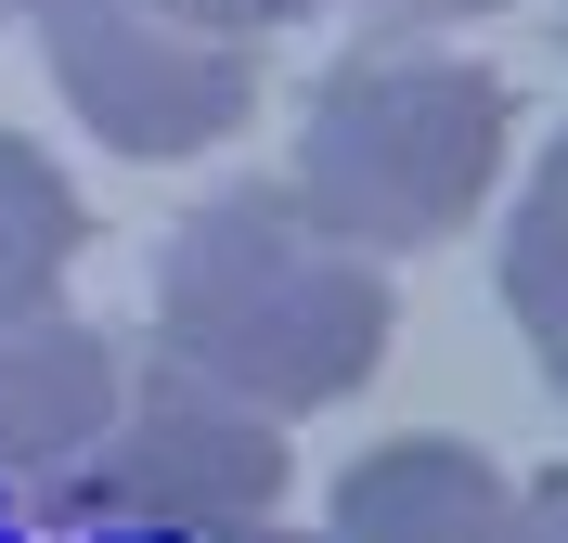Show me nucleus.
Here are the masks:
<instances>
[{"label": "nucleus", "mask_w": 568, "mask_h": 543, "mask_svg": "<svg viewBox=\"0 0 568 543\" xmlns=\"http://www.w3.org/2000/svg\"><path fill=\"white\" fill-rule=\"evenodd\" d=\"M155 350L258 414H323L388 362V272L336 247L284 181L207 194L155 259Z\"/></svg>", "instance_id": "1"}, {"label": "nucleus", "mask_w": 568, "mask_h": 543, "mask_svg": "<svg viewBox=\"0 0 568 543\" xmlns=\"http://www.w3.org/2000/svg\"><path fill=\"white\" fill-rule=\"evenodd\" d=\"M504 155H517V91L465 52L426 39H362L336 52L297 117V169L284 194L336 233V247L388 259V247H439L491 208Z\"/></svg>", "instance_id": "2"}, {"label": "nucleus", "mask_w": 568, "mask_h": 543, "mask_svg": "<svg viewBox=\"0 0 568 543\" xmlns=\"http://www.w3.org/2000/svg\"><path fill=\"white\" fill-rule=\"evenodd\" d=\"M78 505L130 517V531H207V543H246L258 517L284 505V414L258 401L207 389L194 362H142L130 389H116V428L104 453L65 479Z\"/></svg>", "instance_id": "3"}, {"label": "nucleus", "mask_w": 568, "mask_h": 543, "mask_svg": "<svg viewBox=\"0 0 568 543\" xmlns=\"http://www.w3.org/2000/svg\"><path fill=\"white\" fill-rule=\"evenodd\" d=\"M27 27L52 52V91L116 155H142V169L233 143L246 104H258L246 39H207V27H181V13H155V0H27Z\"/></svg>", "instance_id": "4"}, {"label": "nucleus", "mask_w": 568, "mask_h": 543, "mask_svg": "<svg viewBox=\"0 0 568 543\" xmlns=\"http://www.w3.org/2000/svg\"><path fill=\"white\" fill-rule=\"evenodd\" d=\"M116 389H130V350L104 324H78L52 298H13L0 311V479L27 492H65L116 428Z\"/></svg>", "instance_id": "5"}, {"label": "nucleus", "mask_w": 568, "mask_h": 543, "mask_svg": "<svg viewBox=\"0 0 568 543\" xmlns=\"http://www.w3.org/2000/svg\"><path fill=\"white\" fill-rule=\"evenodd\" d=\"M517 479L478 440H375L336 492H323L311 543H504Z\"/></svg>", "instance_id": "6"}, {"label": "nucleus", "mask_w": 568, "mask_h": 543, "mask_svg": "<svg viewBox=\"0 0 568 543\" xmlns=\"http://www.w3.org/2000/svg\"><path fill=\"white\" fill-rule=\"evenodd\" d=\"M504 311L542 350V375L568 389V130L542 143L530 194H517V233H504Z\"/></svg>", "instance_id": "7"}, {"label": "nucleus", "mask_w": 568, "mask_h": 543, "mask_svg": "<svg viewBox=\"0 0 568 543\" xmlns=\"http://www.w3.org/2000/svg\"><path fill=\"white\" fill-rule=\"evenodd\" d=\"M65 259H78V181L39 143L0 130V311H13V298H52Z\"/></svg>", "instance_id": "8"}, {"label": "nucleus", "mask_w": 568, "mask_h": 543, "mask_svg": "<svg viewBox=\"0 0 568 543\" xmlns=\"http://www.w3.org/2000/svg\"><path fill=\"white\" fill-rule=\"evenodd\" d=\"M155 13H181V27H207V39H272L297 13H323V0H155Z\"/></svg>", "instance_id": "9"}, {"label": "nucleus", "mask_w": 568, "mask_h": 543, "mask_svg": "<svg viewBox=\"0 0 568 543\" xmlns=\"http://www.w3.org/2000/svg\"><path fill=\"white\" fill-rule=\"evenodd\" d=\"M504 543H568V466H556V479H530V492L504 505Z\"/></svg>", "instance_id": "10"}, {"label": "nucleus", "mask_w": 568, "mask_h": 543, "mask_svg": "<svg viewBox=\"0 0 568 543\" xmlns=\"http://www.w3.org/2000/svg\"><path fill=\"white\" fill-rule=\"evenodd\" d=\"M349 13H375V27H478V13H504V0H349Z\"/></svg>", "instance_id": "11"}, {"label": "nucleus", "mask_w": 568, "mask_h": 543, "mask_svg": "<svg viewBox=\"0 0 568 543\" xmlns=\"http://www.w3.org/2000/svg\"><path fill=\"white\" fill-rule=\"evenodd\" d=\"M0 13H13V0H0Z\"/></svg>", "instance_id": "12"}]
</instances>
